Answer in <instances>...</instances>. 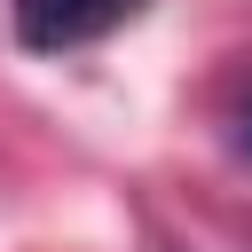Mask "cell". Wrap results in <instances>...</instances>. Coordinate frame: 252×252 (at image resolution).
Segmentation results:
<instances>
[{
  "instance_id": "obj_1",
  "label": "cell",
  "mask_w": 252,
  "mask_h": 252,
  "mask_svg": "<svg viewBox=\"0 0 252 252\" xmlns=\"http://www.w3.org/2000/svg\"><path fill=\"white\" fill-rule=\"evenodd\" d=\"M126 16H142V0H16V39L39 55H63V47L118 32Z\"/></svg>"
},
{
  "instance_id": "obj_2",
  "label": "cell",
  "mask_w": 252,
  "mask_h": 252,
  "mask_svg": "<svg viewBox=\"0 0 252 252\" xmlns=\"http://www.w3.org/2000/svg\"><path fill=\"white\" fill-rule=\"evenodd\" d=\"M228 150H236V158H244V165H252V94H244V102H236V126H228Z\"/></svg>"
}]
</instances>
